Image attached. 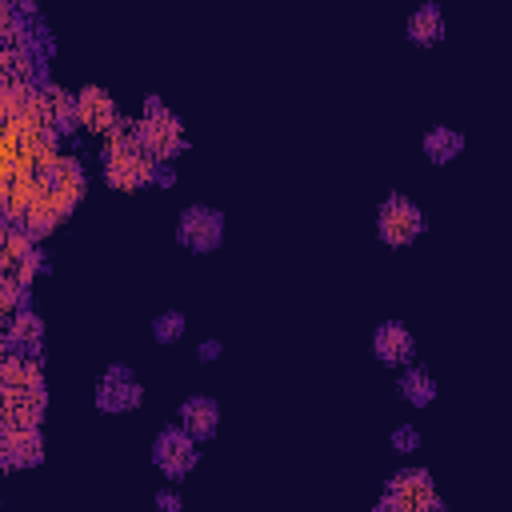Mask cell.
<instances>
[{"label": "cell", "mask_w": 512, "mask_h": 512, "mask_svg": "<svg viewBox=\"0 0 512 512\" xmlns=\"http://www.w3.org/2000/svg\"><path fill=\"white\" fill-rule=\"evenodd\" d=\"M40 340H44V324H40V316L28 308V312H16L8 324H4V344L12 348V352H36L40 348Z\"/></svg>", "instance_id": "cell-17"}, {"label": "cell", "mask_w": 512, "mask_h": 512, "mask_svg": "<svg viewBox=\"0 0 512 512\" xmlns=\"http://www.w3.org/2000/svg\"><path fill=\"white\" fill-rule=\"evenodd\" d=\"M156 172V156L148 152V144L140 140L136 120H120L108 136H104V180L120 192H136L144 184H152Z\"/></svg>", "instance_id": "cell-2"}, {"label": "cell", "mask_w": 512, "mask_h": 512, "mask_svg": "<svg viewBox=\"0 0 512 512\" xmlns=\"http://www.w3.org/2000/svg\"><path fill=\"white\" fill-rule=\"evenodd\" d=\"M196 356H200V360H204V364H212V360H216V356H220V340H204V344H200V352H196Z\"/></svg>", "instance_id": "cell-23"}, {"label": "cell", "mask_w": 512, "mask_h": 512, "mask_svg": "<svg viewBox=\"0 0 512 512\" xmlns=\"http://www.w3.org/2000/svg\"><path fill=\"white\" fill-rule=\"evenodd\" d=\"M444 32H448V24H444V12H440V4H436V0L420 4V8L408 16V40H412V44H420V48L440 44V40H444Z\"/></svg>", "instance_id": "cell-16"}, {"label": "cell", "mask_w": 512, "mask_h": 512, "mask_svg": "<svg viewBox=\"0 0 512 512\" xmlns=\"http://www.w3.org/2000/svg\"><path fill=\"white\" fill-rule=\"evenodd\" d=\"M180 424H184L196 440H212L216 428H220V408H216V400H208V396H188V400L180 404Z\"/></svg>", "instance_id": "cell-15"}, {"label": "cell", "mask_w": 512, "mask_h": 512, "mask_svg": "<svg viewBox=\"0 0 512 512\" xmlns=\"http://www.w3.org/2000/svg\"><path fill=\"white\" fill-rule=\"evenodd\" d=\"M12 4H20V8H32V4H36V0H12Z\"/></svg>", "instance_id": "cell-24"}, {"label": "cell", "mask_w": 512, "mask_h": 512, "mask_svg": "<svg viewBox=\"0 0 512 512\" xmlns=\"http://www.w3.org/2000/svg\"><path fill=\"white\" fill-rule=\"evenodd\" d=\"M200 440L184 428V424H176V428H160V436H156V444H152V464L168 476V480H184L192 468H196V460H200V448H196Z\"/></svg>", "instance_id": "cell-4"}, {"label": "cell", "mask_w": 512, "mask_h": 512, "mask_svg": "<svg viewBox=\"0 0 512 512\" xmlns=\"http://www.w3.org/2000/svg\"><path fill=\"white\" fill-rule=\"evenodd\" d=\"M380 508H400V512H424V508H444V500L432 488V476L424 468H404L396 472V480L388 484V496L380 500Z\"/></svg>", "instance_id": "cell-7"}, {"label": "cell", "mask_w": 512, "mask_h": 512, "mask_svg": "<svg viewBox=\"0 0 512 512\" xmlns=\"http://www.w3.org/2000/svg\"><path fill=\"white\" fill-rule=\"evenodd\" d=\"M36 236H28L16 220H8L4 228V244H0V276L4 280H16V284H32L36 272H44V256L32 248Z\"/></svg>", "instance_id": "cell-5"}, {"label": "cell", "mask_w": 512, "mask_h": 512, "mask_svg": "<svg viewBox=\"0 0 512 512\" xmlns=\"http://www.w3.org/2000/svg\"><path fill=\"white\" fill-rule=\"evenodd\" d=\"M44 416V376L28 352H4L0 364V428H36Z\"/></svg>", "instance_id": "cell-1"}, {"label": "cell", "mask_w": 512, "mask_h": 512, "mask_svg": "<svg viewBox=\"0 0 512 512\" xmlns=\"http://www.w3.org/2000/svg\"><path fill=\"white\" fill-rule=\"evenodd\" d=\"M400 396H404L408 404H416V408L432 404V400H436V380H432V372H424V368H408V372L400 376Z\"/></svg>", "instance_id": "cell-19"}, {"label": "cell", "mask_w": 512, "mask_h": 512, "mask_svg": "<svg viewBox=\"0 0 512 512\" xmlns=\"http://www.w3.org/2000/svg\"><path fill=\"white\" fill-rule=\"evenodd\" d=\"M76 112H80V128L100 132V136H108L120 124V112H116V104H112V96L104 88H84L76 96Z\"/></svg>", "instance_id": "cell-12"}, {"label": "cell", "mask_w": 512, "mask_h": 512, "mask_svg": "<svg viewBox=\"0 0 512 512\" xmlns=\"http://www.w3.org/2000/svg\"><path fill=\"white\" fill-rule=\"evenodd\" d=\"M152 336H156L160 344H176V340L184 336V316H180L176 308H168V312H160V316L152 320Z\"/></svg>", "instance_id": "cell-20"}, {"label": "cell", "mask_w": 512, "mask_h": 512, "mask_svg": "<svg viewBox=\"0 0 512 512\" xmlns=\"http://www.w3.org/2000/svg\"><path fill=\"white\" fill-rule=\"evenodd\" d=\"M388 444H392L396 452H416V448H420V432H416L412 424H400V428L388 436Z\"/></svg>", "instance_id": "cell-21"}, {"label": "cell", "mask_w": 512, "mask_h": 512, "mask_svg": "<svg viewBox=\"0 0 512 512\" xmlns=\"http://www.w3.org/2000/svg\"><path fill=\"white\" fill-rule=\"evenodd\" d=\"M140 400H144V388H140L136 372L124 368V364H112V368L96 380V408L108 412V416L132 412V408H140Z\"/></svg>", "instance_id": "cell-9"}, {"label": "cell", "mask_w": 512, "mask_h": 512, "mask_svg": "<svg viewBox=\"0 0 512 512\" xmlns=\"http://www.w3.org/2000/svg\"><path fill=\"white\" fill-rule=\"evenodd\" d=\"M176 240L188 252H216L220 240H224V216L216 208H208V204H192V208L180 212Z\"/></svg>", "instance_id": "cell-8"}, {"label": "cell", "mask_w": 512, "mask_h": 512, "mask_svg": "<svg viewBox=\"0 0 512 512\" xmlns=\"http://www.w3.org/2000/svg\"><path fill=\"white\" fill-rule=\"evenodd\" d=\"M376 232H380L384 244L404 248V244H412L424 232V212L408 196H388L380 204V212H376Z\"/></svg>", "instance_id": "cell-6"}, {"label": "cell", "mask_w": 512, "mask_h": 512, "mask_svg": "<svg viewBox=\"0 0 512 512\" xmlns=\"http://www.w3.org/2000/svg\"><path fill=\"white\" fill-rule=\"evenodd\" d=\"M44 188L52 192V200L64 208V216L80 204V196H84V168H80V160L76 156H56V164H52V172L44 176Z\"/></svg>", "instance_id": "cell-10"}, {"label": "cell", "mask_w": 512, "mask_h": 512, "mask_svg": "<svg viewBox=\"0 0 512 512\" xmlns=\"http://www.w3.org/2000/svg\"><path fill=\"white\" fill-rule=\"evenodd\" d=\"M36 108H40V120L60 136V132H72V124H80V112H76V96L44 84L36 88Z\"/></svg>", "instance_id": "cell-13"}, {"label": "cell", "mask_w": 512, "mask_h": 512, "mask_svg": "<svg viewBox=\"0 0 512 512\" xmlns=\"http://www.w3.org/2000/svg\"><path fill=\"white\" fill-rule=\"evenodd\" d=\"M412 352H416V340L400 320H384L372 332V356L380 364H404V360H412Z\"/></svg>", "instance_id": "cell-14"}, {"label": "cell", "mask_w": 512, "mask_h": 512, "mask_svg": "<svg viewBox=\"0 0 512 512\" xmlns=\"http://www.w3.org/2000/svg\"><path fill=\"white\" fill-rule=\"evenodd\" d=\"M156 508H164V512H180V496H176V492H156Z\"/></svg>", "instance_id": "cell-22"}, {"label": "cell", "mask_w": 512, "mask_h": 512, "mask_svg": "<svg viewBox=\"0 0 512 512\" xmlns=\"http://www.w3.org/2000/svg\"><path fill=\"white\" fill-rule=\"evenodd\" d=\"M44 460V440L36 428H0V464L4 468H32Z\"/></svg>", "instance_id": "cell-11"}, {"label": "cell", "mask_w": 512, "mask_h": 512, "mask_svg": "<svg viewBox=\"0 0 512 512\" xmlns=\"http://www.w3.org/2000/svg\"><path fill=\"white\" fill-rule=\"evenodd\" d=\"M420 148H424V156L432 164H448V160H456L464 152V132L448 128V124H436V128L424 132V144Z\"/></svg>", "instance_id": "cell-18"}, {"label": "cell", "mask_w": 512, "mask_h": 512, "mask_svg": "<svg viewBox=\"0 0 512 512\" xmlns=\"http://www.w3.org/2000/svg\"><path fill=\"white\" fill-rule=\"evenodd\" d=\"M136 128H140V140L148 144V152L156 160H172L176 152H184V128H180V120L156 96L144 100V112H140Z\"/></svg>", "instance_id": "cell-3"}]
</instances>
